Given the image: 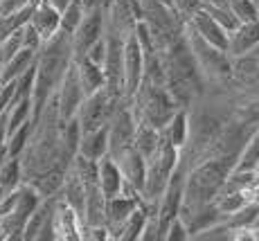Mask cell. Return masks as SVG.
Returning a JSON list of instances; mask_svg holds the SVG:
<instances>
[{"instance_id": "1", "label": "cell", "mask_w": 259, "mask_h": 241, "mask_svg": "<svg viewBox=\"0 0 259 241\" xmlns=\"http://www.w3.org/2000/svg\"><path fill=\"white\" fill-rule=\"evenodd\" d=\"M36 77L32 88V122L41 115L57 86L61 84L68 66L72 63V36L59 29L52 38L43 41L36 52Z\"/></svg>"}, {"instance_id": "2", "label": "cell", "mask_w": 259, "mask_h": 241, "mask_svg": "<svg viewBox=\"0 0 259 241\" xmlns=\"http://www.w3.org/2000/svg\"><path fill=\"white\" fill-rule=\"evenodd\" d=\"M235 155H214L210 160H203L185 178V192H183V205L178 217H187L203 205L212 203L221 185L226 183L228 174L235 167Z\"/></svg>"}, {"instance_id": "3", "label": "cell", "mask_w": 259, "mask_h": 241, "mask_svg": "<svg viewBox=\"0 0 259 241\" xmlns=\"http://www.w3.org/2000/svg\"><path fill=\"white\" fill-rule=\"evenodd\" d=\"M41 200H43L41 194L29 183L18 185L14 203L9 205L7 212L0 214V232H3V239H21L29 214L36 210V205L41 203Z\"/></svg>"}, {"instance_id": "4", "label": "cell", "mask_w": 259, "mask_h": 241, "mask_svg": "<svg viewBox=\"0 0 259 241\" xmlns=\"http://www.w3.org/2000/svg\"><path fill=\"white\" fill-rule=\"evenodd\" d=\"M106 54H104V88L115 102L124 99V36L106 29Z\"/></svg>"}, {"instance_id": "5", "label": "cell", "mask_w": 259, "mask_h": 241, "mask_svg": "<svg viewBox=\"0 0 259 241\" xmlns=\"http://www.w3.org/2000/svg\"><path fill=\"white\" fill-rule=\"evenodd\" d=\"M187 43H189V50L194 54V61L201 70H205L210 77L214 79H228L232 77V59L226 50H219L210 45L207 41H203L192 27L187 29Z\"/></svg>"}, {"instance_id": "6", "label": "cell", "mask_w": 259, "mask_h": 241, "mask_svg": "<svg viewBox=\"0 0 259 241\" xmlns=\"http://www.w3.org/2000/svg\"><path fill=\"white\" fill-rule=\"evenodd\" d=\"M117 104L119 102H115V99L108 95L106 88H99L97 93L86 95L83 102H81V106H79V110H77V115H74V117L79 119L81 133L95 131V129H99V127H106Z\"/></svg>"}, {"instance_id": "7", "label": "cell", "mask_w": 259, "mask_h": 241, "mask_svg": "<svg viewBox=\"0 0 259 241\" xmlns=\"http://www.w3.org/2000/svg\"><path fill=\"white\" fill-rule=\"evenodd\" d=\"M138 117L133 113L131 102H119L108 119V155H115L124 147L133 144V133H136Z\"/></svg>"}, {"instance_id": "8", "label": "cell", "mask_w": 259, "mask_h": 241, "mask_svg": "<svg viewBox=\"0 0 259 241\" xmlns=\"http://www.w3.org/2000/svg\"><path fill=\"white\" fill-rule=\"evenodd\" d=\"M83 97H86V93H83V88H81L77 68H74V61H72L70 66H68L66 74H63L61 84H59L57 90H54V99H57V110H59V119H61V124L77 115Z\"/></svg>"}, {"instance_id": "9", "label": "cell", "mask_w": 259, "mask_h": 241, "mask_svg": "<svg viewBox=\"0 0 259 241\" xmlns=\"http://www.w3.org/2000/svg\"><path fill=\"white\" fill-rule=\"evenodd\" d=\"M104 34H106V12H104V7L91 9V12L83 14L81 23L72 34V61L81 59L88 52V48L95 41H99Z\"/></svg>"}, {"instance_id": "10", "label": "cell", "mask_w": 259, "mask_h": 241, "mask_svg": "<svg viewBox=\"0 0 259 241\" xmlns=\"http://www.w3.org/2000/svg\"><path fill=\"white\" fill-rule=\"evenodd\" d=\"M144 74V52L138 43L136 34L124 36V102L136 97Z\"/></svg>"}, {"instance_id": "11", "label": "cell", "mask_w": 259, "mask_h": 241, "mask_svg": "<svg viewBox=\"0 0 259 241\" xmlns=\"http://www.w3.org/2000/svg\"><path fill=\"white\" fill-rule=\"evenodd\" d=\"M113 158H115V163L119 165V172L124 176V183H126L131 189H136V192L142 196L144 183H147V160L142 158V153L138 151L133 144H128V147H124L122 151H117Z\"/></svg>"}, {"instance_id": "12", "label": "cell", "mask_w": 259, "mask_h": 241, "mask_svg": "<svg viewBox=\"0 0 259 241\" xmlns=\"http://www.w3.org/2000/svg\"><path fill=\"white\" fill-rule=\"evenodd\" d=\"M140 203H144L142 196H136V194H117V196L106 198V210H104V223H106L108 232H111V239H117V230L119 225L124 223L131 212L138 208Z\"/></svg>"}, {"instance_id": "13", "label": "cell", "mask_w": 259, "mask_h": 241, "mask_svg": "<svg viewBox=\"0 0 259 241\" xmlns=\"http://www.w3.org/2000/svg\"><path fill=\"white\" fill-rule=\"evenodd\" d=\"M52 225H54V239H66V241H81V230H83V221L77 212L66 205L61 200V196L57 198L52 212Z\"/></svg>"}, {"instance_id": "14", "label": "cell", "mask_w": 259, "mask_h": 241, "mask_svg": "<svg viewBox=\"0 0 259 241\" xmlns=\"http://www.w3.org/2000/svg\"><path fill=\"white\" fill-rule=\"evenodd\" d=\"M189 27H192L203 41H207L210 45H214V48L228 52V32L214 21L203 7L196 9V12L189 16Z\"/></svg>"}, {"instance_id": "15", "label": "cell", "mask_w": 259, "mask_h": 241, "mask_svg": "<svg viewBox=\"0 0 259 241\" xmlns=\"http://www.w3.org/2000/svg\"><path fill=\"white\" fill-rule=\"evenodd\" d=\"M257 48H259V18L241 23L228 36V54L230 57H243V54L255 52Z\"/></svg>"}, {"instance_id": "16", "label": "cell", "mask_w": 259, "mask_h": 241, "mask_svg": "<svg viewBox=\"0 0 259 241\" xmlns=\"http://www.w3.org/2000/svg\"><path fill=\"white\" fill-rule=\"evenodd\" d=\"M97 183H99V189L106 198L111 196H117L122 194L124 189V176L119 172V165L115 163L113 155H104V158L97 160Z\"/></svg>"}, {"instance_id": "17", "label": "cell", "mask_w": 259, "mask_h": 241, "mask_svg": "<svg viewBox=\"0 0 259 241\" xmlns=\"http://www.w3.org/2000/svg\"><path fill=\"white\" fill-rule=\"evenodd\" d=\"M59 23H61V14L48 3V0H36L32 9V16H29V25L38 32V36L43 41L52 38L59 32Z\"/></svg>"}, {"instance_id": "18", "label": "cell", "mask_w": 259, "mask_h": 241, "mask_svg": "<svg viewBox=\"0 0 259 241\" xmlns=\"http://www.w3.org/2000/svg\"><path fill=\"white\" fill-rule=\"evenodd\" d=\"M160 133L169 144H174L176 149L183 151L189 142V110L185 106H178L176 113L171 115V119L160 129Z\"/></svg>"}, {"instance_id": "19", "label": "cell", "mask_w": 259, "mask_h": 241, "mask_svg": "<svg viewBox=\"0 0 259 241\" xmlns=\"http://www.w3.org/2000/svg\"><path fill=\"white\" fill-rule=\"evenodd\" d=\"M79 155L91 160H99L108 153V127H99L95 131L81 133V142H79Z\"/></svg>"}, {"instance_id": "20", "label": "cell", "mask_w": 259, "mask_h": 241, "mask_svg": "<svg viewBox=\"0 0 259 241\" xmlns=\"http://www.w3.org/2000/svg\"><path fill=\"white\" fill-rule=\"evenodd\" d=\"M158 144H160V131L156 127H151L144 119H138L136 124V133H133V147L142 153L144 160H149L156 153Z\"/></svg>"}, {"instance_id": "21", "label": "cell", "mask_w": 259, "mask_h": 241, "mask_svg": "<svg viewBox=\"0 0 259 241\" xmlns=\"http://www.w3.org/2000/svg\"><path fill=\"white\" fill-rule=\"evenodd\" d=\"M74 68H77V74H79V82H81V88L86 95H93L97 93L99 88H104V70L102 66L93 63L91 59L81 57L74 61Z\"/></svg>"}, {"instance_id": "22", "label": "cell", "mask_w": 259, "mask_h": 241, "mask_svg": "<svg viewBox=\"0 0 259 241\" xmlns=\"http://www.w3.org/2000/svg\"><path fill=\"white\" fill-rule=\"evenodd\" d=\"M34 59H36V52H34V50H29V48L18 50L12 59H7V61L3 63V70H0V84L14 82L18 74H23L25 70L32 66Z\"/></svg>"}, {"instance_id": "23", "label": "cell", "mask_w": 259, "mask_h": 241, "mask_svg": "<svg viewBox=\"0 0 259 241\" xmlns=\"http://www.w3.org/2000/svg\"><path fill=\"white\" fill-rule=\"evenodd\" d=\"M257 167H259V127L246 140V144L239 151L232 169L235 172H257Z\"/></svg>"}, {"instance_id": "24", "label": "cell", "mask_w": 259, "mask_h": 241, "mask_svg": "<svg viewBox=\"0 0 259 241\" xmlns=\"http://www.w3.org/2000/svg\"><path fill=\"white\" fill-rule=\"evenodd\" d=\"M21 183H23L21 158H12V155H9V158L5 160V165L0 167V187H3L5 192H12V189H16Z\"/></svg>"}, {"instance_id": "25", "label": "cell", "mask_w": 259, "mask_h": 241, "mask_svg": "<svg viewBox=\"0 0 259 241\" xmlns=\"http://www.w3.org/2000/svg\"><path fill=\"white\" fill-rule=\"evenodd\" d=\"M29 135H32V122H25L23 127H18L14 133L7 135V153L12 155V158H21V153L25 151V147H27L29 142Z\"/></svg>"}, {"instance_id": "26", "label": "cell", "mask_w": 259, "mask_h": 241, "mask_svg": "<svg viewBox=\"0 0 259 241\" xmlns=\"http://www.w3.org/2000/svg\"><path fill=\"white\" fill-rule=\"evenodd\" d=\"M203 9H205V12L210 14V16H212L219 25H221L223 29H226L228 36H230V34L239 27V25H241V21H239L235 14H232L230 7H214V5H205V3H203Z\"/></svg>"}, {"instance_id": "27", "label": "cell", "mask_w": 259, "mask_h": 241, "mask_svg": "<svg viewBox=\"0 0 259 241\" xmlns=\"http://www.w3.org/2000/svg\"><path fill=\"white\" fill-rule=\"evenodd\" d=\"M83 14H86V12H83L81 3H79V0H72V3L61 12V23H59V29L72 36L74 29H77V27H79V23H81Z\"/></svg>"}, {"instance_id": "28", "label": "cell", "mask_w": 259, "mask_h": 241, "mask_svg": "<svg viewBox=\"0 0 259 241\" xmlns=\"http://www.w3.org/2000/svg\"><path fill=\"white\" fill-rule=\"evenodd\" d=\"M192 239H198V241H214V239H219V241H228V239H235V230L230 228V225L226 223V221H217V223H212V225H207L205 230H201V232H196Z\"/></svg>"}, {"instance_id": "29", "label": "cell", "mask_w": 259, "mask_h": 241, "mask_svg": "<svg viewBox=\"0 0 259 241\" xmlns=\"http://www.w3.org/2000/svg\"><path fill=\"white\" fill-rule=\"evenodd\" d=\"M228 7L232 9V14H235L241 23L257 21V18H259V9H257L255 0H230V3H228Z\"/></svg>"}, {"instance_id": "30", "label": "cell", "mask_w": 259, "mask_h": 241, "mask_svg": "<svg viewBox=\"0 0 259 241\" xmlns=\"http://www.w3.org/2000/svg\"><path fill=\"white\" fill-rule=\"evenodd\" d=\"M165 239L167 241H187L189 239V230L185 225V221L181 217H176L171 223L167 225V232H165Z\"/></svg>"}, {"instance_id": "31", "label": "cell", "mask_w": 259, "mask_h": 241, "mask_svg": "<svg viewBox=\"0 0 259 241\" xmlns=\"http://www.w3.org/2000/svg\"><path fill=\"white\" fill-rule=\"evenodd\" d=\"M23 48H29V50H34V52H38V48L43 45V38L38 36V32L29 25V21L23 25Z\"/></svg>"}, {"instance_id": "32", "label": "cell", "mask_w": 259, "mask_h": 241, "mask_svg": "<svg viewBox=\"0 0 259 241\" xmlns=\"http://www.w3.org/2000/svg\"><path fill=\"white\" fill-rule=\"evenodd\" d=\"M104 54H106V38H99V41H95L91 48H88V52L83 54L86 59H91L93 63H97V66H102L104 63Z\"/></svg>"}, {"instance_id": "33", "label": "cell", "mask_w": 259, "mask_h": 241, "mask_svg": "<svg viewBox=\"0 0 259 241\" xmlns=\"http://www.w3.org/2000/svg\"><path fill=\"white\" fill-rule=\"evenodd\" d=\"M174 7H176V14H183L189 18L196 9L203 7V0H174Z\"/></svg>"}, {"instance_id": "34", "label": "cell", "mask_w": 259, "mask_h": 241, "mask_svg": "<svg viewBox=\"0 0 259 241\" xmlns=\"http://www.w3.org/2000/svg\"><path fill=\"white\" fill-rule=\"evenodd\" d=\"M29 3H32V0H0V16L16 12V9L25 7V5H29Z\"/></svg>"}, {"instance_id": "35", "label": "cell", "mask_w": 259, "mask_h": 241, "mask_svg": "<svg viewBox=\"0 0 259 241\" xmlns=\"http://www.w3.org/2000/svg\"><path fill=\"white\" fill-rule=\"evenodd\" d=\"M83 7V12H91V9H97V7H106V0H79Z\"/></svg>"}, {"instance_id": "36", "label": "cell", "mask_w": 259, "mask_h": 241, "mask_svg": "<svg viewBox=\"0 0 259 241\" xmlns=\"http://www.w3.org/2000/svg\"><path fill=\"white\" fill-rule=\"evenodd\" d=\"M48 3H50V5H52V7H54V9H57V12H59V14H61V12H63V9H66V7H68V5H70V3H72V0H48Z\"/></svg>"}, {"instance_id": "37", "label": "cell", "mask_w": 259, "mask_h": 241, "mask_svg": "<svg viewBox=\"0 0 259 241\" xmlns=\"http://www.w3.org/2000/svg\"><path fill=\"white\" fill-rule=\"evenodd\" d=\"M252 230H259V217H257V221H255V225H252Z\"/></svg>"}, {"instance_id": "38", "label": "cell", "mask_w": 259, "mask_h": 241, "mask_svg": "<svg viewBox=\"0 0 259 241\" xmlns=\"http://www.w3.org/2000/svg\"><path fill=\"white\" fill-rule=\"evenodd\" d=\"M0 70H3V54H0Z\"/></svg>"}, {"instance_id": "39", "label": "cell", "mask_w": 259, "mask_h": 241, "mask_svg": "<svg viewBox=\"0 0 259 241\" xmlns=\"http://www.w3.org/2000/svg\"><path fill=\"white\" fill-rule=\"evenodd\" d=\"M106 5H108V0H106Z\"/></svg>"}]
</instances>
